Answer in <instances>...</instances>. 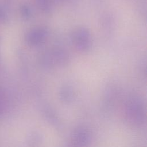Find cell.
<instances>
[{
	"label": "cell",
	"mask_w": 147,
	"mask_h": 147,
	"mask_svg": "<svg viewBox=\"0 0 147 147\" xmlns=\"http://www.w3.org/2000/svg\"><path fill=\"white\" fill-rule=\"evenodd\" d=\"M7 21V16L4 9L0 6V22L2 24H5Z\"/></svg>",
	"instance_id": "obj_1"
}]
</instances>
